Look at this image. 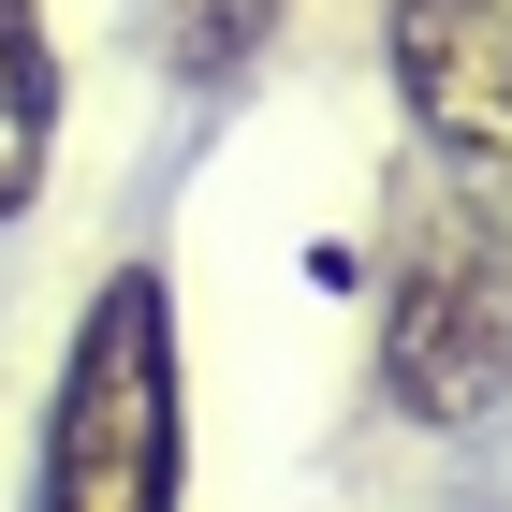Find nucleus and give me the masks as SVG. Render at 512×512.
Masks as SVG:
<instances>
[{
    "label": "nucleus",
    "mask_w": 512,
    "mask_h": 512,
    "mask_svg": "<svg viewBox=\"0 0 512 512\" xmlns=\"http://www.w3.org/2000/svg\"><path fill=\"white\" fill-rule=\"evenodd\" d=\"M381 74L425 176L512 235V0H381Z\"/></svg>",
    "instance_id": "obj_3"
},
{
    "label": "nucleus",
    "mask_w": 512,
    "mask_h": 512,
    "mask_svg": "<svg viewBox=\"0 0 512 512\" xmlns=\"http://www.w3.org/2000/svg\"><path fill=\"white\" fill-rule=\"evenodd\" d=\"M59 176V44L44 0H0V220H30Z\"/></svg>",
    "instance_id": "obj_4"
},
{
    "label": "nucleus",
    "mask_w": 512,
    "mask_h": 512,
    "mask_svg": "<svg viewBox=\"0 0 512 512\" xmlns=\"http://www.w3.org/2000/svg\"><path fill=\"white\" fill-rule=\"evenodd\" d=\"M191 498V352H176V278L118 264L74 308V352L44 381V469L30 512H176Z\"/></svg>",
    "instance_id": "obj_1"
},
{
    "label": "nucleus",
    "mask_w": 512,
    "mask_h": 512,
    "mask_svg": "<svg viewBox=\"0 0 512 512\" xmlns=\"http://www.w3.org/2000/svg\"><path fill=\"white\" fill-rule=\"evenodd\" d=\"M264 30H278V0H205L176 59H191V74H235V59H249V44H264Z\"/></svg>",
    "instance_id": "obj_5"
},
{
    "label": "nucleus",
    "mask_w": 512,
    "mask_h": 512,
    "mask_svg": "<svg viewBox=\"0 0 512 512\" xmlns=\"http://www.w3.org/2000/svg\"><path fill=\"white\" fill-rule=\"evenodd\" d=\"M381 410L425 439H469L512 410V235L425 161L381 235Z\"/></svg>",
    "instance_id": "obj_2"
}]
</instances>
